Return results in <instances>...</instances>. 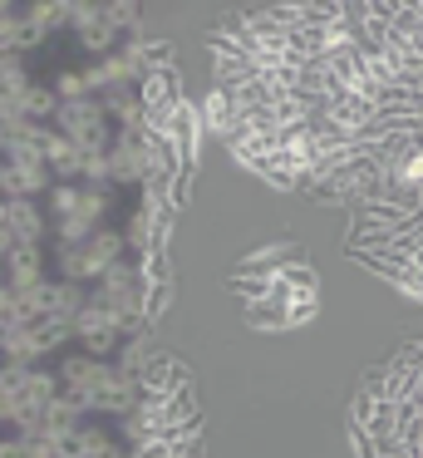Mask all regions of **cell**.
I'll return each instance as SVG.
<instances>
[{"mask_svg": "<svg viewBox=\"0 0 423 458\" xmlns=\"http://www.w3.org/2000/svg\"><path fill=\"white\" fill-rule=\"evenodd\" d=\"M55 133H59V139H69L74 148H84V153H104V104H94V99L59 104Z\"/></svg>", "mask_w": 423, "mask_h": 458, "instance_id": "1", "label": "cell"}, {"mask_svg": "<svg viewBox=\"0 0 423 458\" xmlns=\"http://www.w3.org/2000/svg\"><path fill=\"white\" fill-rule=\"evenodd\" d=\"M0 281H5L10 291H35V286H45V251H39V247H10Z\"/></svg>", "mask_w": 423, "mask_h": 458, "instance_id": "2", "label": "cell"}, {"mask_svg": "<svg viewBox=\"0 0 423 458\" xmlns=\"http://www.w3.org/2000/svg\"><path fill=\"white\" fill-rule=\"evenodd\" d=\"M5 232L15 247H39L45 242V208L30 198H10V217H5Z\"/></svg>", "mask_w": 423, "mask_h": 458, "instance_id": "3", "label": "cell"}, {"mask_svg": "<svg viewBox=\"0 0 423 458\" xmlns=\"http://www.w3.org/2000/svg\"><path fill=\"white\" fill-rule=\"evenodd\" d=\"M79 414H84V404H79L74 394H64V389H59V394L45 404V419H39V428H45L49 438H64V434H74V428H79Z\"/></svg>", "mask_w": 423, "mask_h": 458, "instance_id": "4", "label": "cell"}, {"mask_svg": "<svg viewBox=\"0 0 423 458\" xmlns=\"http://www.w3.org/2000/svg\"><path fill=\"white\" fill-rule=\"evenodd\" d=\"M143 168V153H138L133 139H118L114 148H108V173L114 178H133V173Z\"/></svg>", "mask_w": 423, "mask_h": 458, "instance_id": "5", "label": "cell"}, {"mask_svg": "<svg viewBox=\"0 0 423 458\" xmlns=\"http://www.w3.org/2000/svg\"><path fill=\"white\" fill-rule=\"evenodd\" d=\"M30 369H35V365H20V360H0V394H10V399H15L20 389H25Z\"/></svg>", "mask_w": 423, "mask_h": 458, "instance_id": "6", "label": "cell"}, {"mask_svg": "<svg viewBox=\"0 0 423 458\" xmlns=\"http://www.w3.org/2000/svg\"><path fill=\"white\" fill-rule=\"evenodd\" d=\"M5 335H10V320H0V355H5Z\"/></svg>", "mask_w": 423, "mask_h": 458, "instance_id": "7", "label": "cell"}, {"mask_svg": "<svg viewBox=\"0 0 423 458\" xmlns=\"http://www.w3.org/2000/svg\"><path fill=\"white\" fill-rule=\"evenodd\" d=\"M5 217H10V198H0V227H5Z\"/></svg>", "mask_w": 423, "mask_h": 458, "instance_id": "8", "label": "cell"}, {"mask_svg": "<svg viewBox=\"0 0 423 458\" xmlns=\"http://www.w3.org/2000/svg\"><path fill=\"white\" fill-rule=\"evenodd\" d=\"M0 458H5V438H0Z\"/></svg>", "mask_w": 423, "mask_h": 458, "instance_id": "9", "label": "cell"}, {"mask_svg": "<svg viewBox=\"0 0 423 458\" xmlns=\"http://www.w3.org/2000/svg\"><path fill=\"white\" fill-rule=\"evenodd\" d=\"M104 458H118V454H104Z\"/></svg>", "mask_w": 423, "mask_h": 458, "instance_id": "10", "label": "cell"}]
</instances>
